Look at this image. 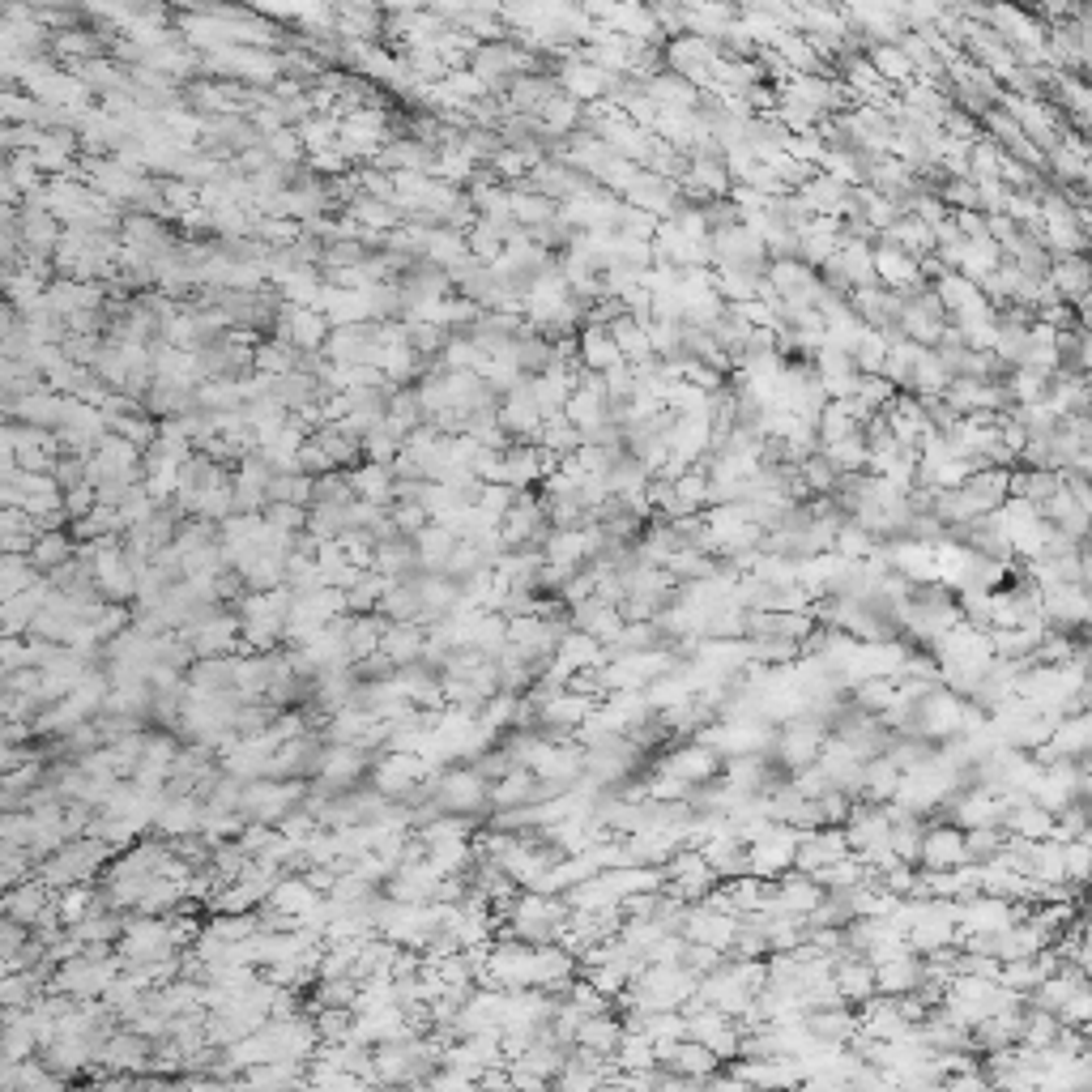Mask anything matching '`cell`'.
<instances>
[{
	"mask_svg": "<svg viewBox=\"0 0 1092 1092\" xmlns=\"http://www.w3.org/2000/svg\"><path fill=\"white\" fill-rule=\"evenodd\" d=\"M483 798H487V786L479 773H452L440 786V807H448V811H474Z\"/></svg>",
	"mask_w": 1092,
	"mask_h": 1092,
	"instance_id": "cell-3",
	"label": "cell"
},
{
	"mask_svg": "<svg viewBox=\"0 0 1092 1092\" xmlns=\"http://www.w3.org/2000/svg\"><path fill=\"white\" fill-rule=\"evenodd\" d=\"M1003 845V828L999 823H981V828H968L964 832V858L968 862H991Z\"/></svg>",
	"mask_w": 1092,
	"mask_h": 1092,
	"instance_id": "cell-4",
	"label": "cell"
},
{
	"mask_svg": "<svg viewBox=\"0 0 1092 1092\" xmlns=\"http://www.w3.org/2000/svg\"><path fill=\"white\" fill-rule=\"evenodd\" d=\"M384 649H388V657H393V662H415L419 649H423V636H419V632H410V628L402 624V628H393V632L384 636Z\"/></svg>",
	"mask_w": 1092,
	"mask_h": 1092,
	"instance_id": "cell-5",
	"label": "cell"
},
{
	"mask_svg": "<svg viewBox=\"0 0 1092 1092\" xmlns=\"http://www.w3.org/2000/svg\"><path fill=\"white\" fill-rule=\"evenodd\" d=\"M918 862L926 871H952L960 867L964 858V832H960V823L952 828V823H943V828H931V832H922V850H918Z\"/></svg>",
	"mask_w": 1092,
	"mask_h": 1092,
	"instance_id": "cell-2",
	"label": "cell"
},
{
	"mask_svg": "<svg viewBox=\"0 0 1092 1092\" xmlns=\"http://www.w3.org/2000/svg\"><path fill=\"white\" fill-rule=\"evenodd\" d=\"M819 747H823V726H819V721H807V717H790L786 734L777 738V759H781V765H786L790 773H798V769L815 765Z\"/></svg>",
	"mask_w": 1092,
	"mask_h": 1092,
	"instance_id": "cell-1",
	"label": "cell"
}]
</instances>
